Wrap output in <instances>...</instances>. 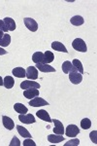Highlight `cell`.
Wrapping results in <instances>:
<instances>
[{
    "instance_id": "29",
    "label": "cell",
    "mask_w": 97,
    "mask_h": 146,
    "mask_svg": "<svg viewBox=\"0 0 97 146\" xmlns=\"http://www.w3.org/2000/svg\"><path fill=\"white\" fill-rule=\"evenodd\" d=\"M10 146H20V141L18 139V137H16V136H14L13 138H12V140L10 141Z\"/></svg>"
},
{
    "instance_id": "8",
    "label": "cell",
    "mask_w": 97,
    "mask_h": 146,
    "mask_svg": "<svg viewBox=\"0 0 97 146\" xmlns=\"http://www.w3.org/2000/svg\"><path fill=\"white\" fill-rule=\"evenodd\" d=\"M53 124H54L53 133H55V135H63V133H64V127H63V124L61 123L60 121L56 120V119H53Z\"/></svg>"
},
{
    "instance_id": "10",
    "label": "cell",
    "mask_w": 97,
    "mask_h": 146,
    "mask_svg": "<svg viewBox=\"0 0 97 146\" xmlns=\"http://www.w3.org/2000/svg\"><path fill=\"white\" fill-rule=\"evenodd\" d=\"M39 90L35 88H31V89H26L24 92H23V96H25L28 100H32V98H36V96H39Z\"/></svg>"
},
{
    "instance_id": "15",
    "label": "cell",
    "mask_w": 97,
    "mask_h": 146,
    "mask_svg": "<svg viewBox=\"0 0 97 146\" xmlns=\"http://www.w3.org/2000/svg\"><path fill=\"white\" fill-rule=\"evenodd\" d=\"M3 21H4V23H5L6 27L8 28V30H10V31H14V30L16 29V22L14 21V19L7 17V18L4 19Z\"/></svg>"
},
{
    "instance_id": "3",
    "label": "cell",
    "mask_w": 97,
    "mask_h": 146,
    "mask_svg": "<svg viewBox=\"0 0 97 146\" xmlns=\"http://www.w3.org/2000/svg\"><path fill=\"white\" fill-rule=\"evenodd\" d=\"M23 23H24L25 27H26L30 31L32 32H35L37 31L38 29V23L34 19H31V18H25L23 19Z\"/></svg>"
},
{
    "instance_id": "25",
    "label": "cell",
    "mask_w": 97,
    "mask_h": 146,
    "mask_svg": "<svg viewBox=\"0 0 97 146\" xmlns=\"http://www.w3.org/2000/svg\"><path fill=\"white\" fill-rule=\"evenodd\" d=\"M54 60V55L51 53V51H47L46 53H44V60L45 63H51L53 62Z\"/></svg>"
},
{
    "instance_id": "14",
    "label": "cell",
    "mask_w": 97,
    "mask_h": 146,
    "mask_svg": "<svg viewBox=\"0 0 97 146\" xmlns=\"http://www.w3.org/2000/svg\"><path fill=\"white\" fill-rule=\"evenodd\" d=\"M32 60L33 62H35L36 64H41V63H45L44 60V54L42 52H36L33 54L32 56Z\"/></svg>"
},
{
    "instance_id": "7",
    "label": "cell",
    "mask_w": 97,
    "mask_h": 146,
    "mask_svg": "<svg viewBox=\"0 0 97 146\" xmlns=\"http://www.w3.org/2000/svg\"><path fill=\"white\" fill-rule=\"evenodd\" d=\"M25 76L31 80L38 79V69L35 66L27 67V69L25 70Z\"/></svg>"
},
{
    "instance_id": "35",
    "label": "cell",
    "mask_w": 97,
    "mask_h": 146,
    "mask_svg": "<svg viewBox=\"0 0 97 146\" xmlns=\"http://www.w3.org/2000/svg\"><path fill=\"white\" fill-rule=\"evenodd\" d=\"M3 35H4V32H3V31H1V30H0V39H1L2 37H3Z\"/></svg>"
},
{
    "instance_id": "9",
    "label": "cell",
    "mask_w": 97,
    "mask_h": 146,
    "mask_svg": "<svg viewBox=\"0 0 97 146\" xmlns=\"http://www.w3.org/2000/svg\"><path fill=\"white\" fill-rule=\"evenodd\" d=\"M18 120L22 122L23 124H33L36 122L34 116L32 114H20L18 116Z\"/></svg>"
},
{
    "instance_id": "31",
    "label": "cell",
    "mask_w": 97,
    "mask_h": 146,
    "mask_svg": "<svg viewBox=\"0 0 97 146\" xmlns=\"http://www.w3.org/2000/svg\"><path fill=\"white\" fill-rule=\"evenodd\" d=\"M0 30L3 31V32L8 31V28L6 27V25H5V23H4L3 20H0Z\"/></svg>"
},
{
    "instance_id": "11",
    "label": "cell",
    "mask_w": 97,
    "mask_h": 146,
    "mask_svg": "<svg viewBox=\"0 0 97 146\" xmlns=\"http://www.w3.org/2000/svg\"><path fill=\"white\" fill-rule=\"evenodd\" d=\"M36 115H37L38 118L43 120V121H46V122H48V123H51V122H53V120H51V117H49V113L47 112L46 110H43V109L39 110V111L36 112Z\"/></svg>"
},
{
    "instance_id": "22",
    "label": "cell",
    "mask_w": 97,
    "mask_h": 146,
    "mask_svg": "<svg viewBox=\"0 0 97 146\" xmlns=\"http://www.w3.org/2000/svg\"><path fill=\"white\" fill-rule=\"evenodd\" d=\"M48 140L51 143H59L61 141L64 140V137L60 135H48Z\"/></svg>"
},
{
    "instance_id": "21",
    "label": "cell",
    "mask_w": 97,
    "mask_h": 146,
    "mask_svg": "<svg viewBox=\"0 0 97 146\" xmlns=\"http://www.w3.org/2000/svg\"><path fill=\"white\" fill-rule=\"evenodd\" d=\"M16 129H18V133H20V135H22V137H27V138H31V133L27 131L25 128H23L22 126H16Z\"/></svg>"
},
{
    "instance_id": "32",
    "label": "cell",
    "mask_w": 97,
    "mask_h": 146,
    "mask_svg": "<svg viewBox=\"0 0 97 146\" xmlns=\"http://www.w3.org/2000/svg\"><path fill=\"white\" fill-rule=\"evenodd\" d=\"M36 143L31 139H25L23 141V146H35Z\"/></svg>"
},
{
    "instance_id": "18",
    "label": "cell",
    "mask_w": 97,
    "mask_h": 146,
    "mask_svg": "<svg viewBox=\"0 0 97 146\" xmlns=\"http://www.w3.org/2000/svg\"><path fill=\"white\" fill-rule=\"evenodd\" d=\"M14 109H15L16 112H18V114H26L28 112V109L26 106L22 104V103H16L14 105Z\"/></svg>"
},
{
    "instance_id": "26",
    "label": "cell",
    "mask_w": 97,
    "mask_h": 146,
    "mask_svg": "<svg viewBox=\"0 0 97 146\" xmlns=\"http://www.w3.org/2000/svg\"><path fill=\"white\" fill-rule=\"evenodd\" d=\"M72 64H73V66H74L75 69L77 70V71L79 72V73H81V74L84 73V67H82V62H80L79 60H73Z\"/></svg>"
},
{
    "instance_id": "23",
    "label": "cell",
    "mask_w": 97,
    "mask_h": 146,
    "mask_svg": "<svg viewBox=\"0 0 97 146\" xmlns=\"http://www.w3.org/2000/svg\"><path fill=\"white\" fill-rule=\"evenodd\" d=\"M70 22L73 25H77V27H79V25H84V20L82 16H74V17L70 20Z\"/></svg>"
},
{
    "instance_id": "12",
    "label": "cell",
    "mask_w": 97,
    "mask_h": 146,
    "mask_svg": "<svg viewBox=\"0 0 97 146\" xmlns=\"http://www.w3.org/2000/svg\"><path fill=\"white\" fill-rule=\"evenodd\" d=\"M2 122H3V126L5 127L9 131H12L14 128H15V123L11 118H9L8 116H3L2 117Z\"/></svg>"
},
{
    "instance_id": "17",
    "label": "cell",
    "mask_w": 97,
    "mask_h": 146,
    "mask_svg": "<svg viewBox=\"0 0 97 146\" xmlns=\"http://www.w3.org/2000/svg\"><path fill=\"white\" fill-rule=\"evenodd\" d=\"M13 73L14 76L18 77V78H24L25 77V69L22 67H16L13 69Z\"/></svg>"
},
{
    "instance_id": "6",
    "label": "cell",
    "mask_w": 97,
    "mask_h": 146,
    "mask_svg": "<svg viewBox=\"0 0 97 146\" xmlns=\"http://www.w3.org/2000/svg\"><path fill=\"white\" fill-rule=\"evenodd\" d=\"M31 88L40 89V84L35 81H30V80H25V81L22 82V84H20V89H22V90H26V89Z\"/></svg>"
},
{
    "instance_id": "19",
    "label": "cell",
    "mask_w": 97,
    "mask_h": 146,
    "mask_svg": "<svg viewBox=\"0 0 97 146\" xmlns=\"http://www.w3.org/2000/svg\"><path fill=\"white\" fill-rule=\"evenodd\" d=\"M14 85H15V81H14V78L12 76H6L3 79V86L6 89H12Z\"/></svg>"
},
{
    "instance_id": "27",
    "label": "cell",
    "mask_w": 97,
    "mask_h": 146,
    "mask_svg": "<svg viewBox=\"0 0 97 146\" xmlns=\"http://www.w3.org/2000/svg\"><path fill=\"white\" fill-rule=\"evenodd\" d=\"M81 127L84 129H88L91 127V121L88 118H84L81 121Z\"/></svg>"
},
{
    "instance_id": "34",
    "label": "cell",
    "mask_w": 97,
    "mask_h": 146,
    "mask_svg": "<svg viewBox=\"0 0 97 146\" xmlns=\"http://www.w3.org/2000/svg\"><path fill=\"white\" fill-rule=\"evenodd\" d=\"M0 86H3V79L1 76H0Z\"/></svg>"
},
{
    "instance_id": "4",
    "label": "cell",
    "mask_w": 97,
    "mask_h": 146,
    "mask_svg": "<svg viewBox=\"0 0 97 146\" xmlns=\"http://www.w3.org/2000/svg\"><path fill=\"white\" fill-rule=\"evenodd\" d=\"M64 133L68 137H75L80 133V129L76 125H68Z\"/></svg>"
},
{
    "instance_id": "24",
    "label": "cell",
    "mask_w": 97,
    "mask_h": 146,
    "mask_svg": "<svg viewBox=\"0 0 97 146\" xmlns=\"http://www.w3.org/2000/svg\"><path fill=\"white\" fill-rule=\"evenodd\" d=\"M11 43V36L9 34H4L0 39V47H7Z\"/></svg>"
},
{
    "instance_id": "13",
    "label": "cell",
    "mask_w": 97,
    "mask_h": 146,
    "mask_svg": "<svg viewBox=\"0 0 97 146\" xmlns=\"http://www.w3.org/2000/svg\"><path fill=\"white\" fill-rule=\"evenodd\" d=\"M36 68L39 69V71L42 72H55L54 67H53L51 65H49L48 63H41V64H37Z\"/></svg>"
},
{
    "instance_id": "28",
    "label": "cell",
    "mask_w": 97,
    "mask_h": 146,
    "mask_svg": "<svg viewBox=\"0 0 97 146\" xmlns=\"http://www.w3.org/2000/svg\"><path fill=\"white\" fill-rule=\"evenodd\" d=\"M79 144H80V140L78 138H75V139H72L68 141L67 143H65L64 146H78Z\"/></svg>"
},
{
    "instance_id": "5",
    "label": "cell",
    "mask_w": 97,
    "mask_h": 146,
    "mask_svg": "<svg viewBox=\"0 0 97 146\" xmlns=\"http://www.w3.org/2000/svg\"><path fill=\"white\" fill-rule=\"evenodd\" d=\"M29 105L33 107H39V106H45V105H49V102L47 100H45L44 98L36 96V98H32L29 101Z\"/></svg>"
},
{
    "instance_id": "33",
    "label": "cell",
    "mask_w": 97,
    "mask_h": 146,
    "mask_svg": "<svg viewBox=\"0 0 97 146\" xmlns=\"http://www.w3.org/2000/svg\"><path fill=\"white\" fill-rule=\"evenodd\" d=\"M7 54V51L4 50L2 47H0V56H3V55H6Z\"/></svg>"
},
{
    "instance_id": "16",
    "label": "cell",
    "mask_w": 97,
    "mask_h": 146,
    "mask_svg": "<svg viewBox=\"0 0 97 146\" xmlns=\"http://www.w3.org/2000/svg\"><path fill=\"white\" fill-rule=\"evenodd\" d=\"M51 48L55 51H58V52H63V53H68V50L66 49V47L63 45L62 43L58 41H54L51 43Z\"/></svg>"
},
{
    "instance_id": "1",
    "label": "cell",
    "mask_w": 97,
    "mask_h": 146,
    "mask_svg": "<svg viewBox=\"0 0 97 146\" xmlns=\"http://www.w3.org/2000/svg\"><path fill=\"white\" fill-rule=\"evenodd\" d=\"M72 47L78 52H82V53H86L87 51V47L86 42L82 38H76L74 41L72 42Z\"/></svg>"
},
{
    "instance_id": "2",
    "label": "cell",
    "mask_w": 97,
    "mask_h": 146,
    "mask_svg": "<svg viewBox=\"0 0 97 146\" xmlns=\"http://www.w3.org/2000/svg\"><path fill=\"white\" fill-rule=\"evenodd\" d=\"M69 80L72 84L78 85L82 81V75L78 72L77 70H73L69 73Z\"/></svg>"
},
{
    "instance_id": "30",
    "label": "cell",
    "mask_w": 97,
    "mask_h": 146,
    "mask_svg": "<svg viewBox=\"0 0 97 146\" xmlns=\"http://www.w3.org/2000/svg\"><path fill=\"white\" fill-rule=\"evenodd\" d=\"M89 137H90V140L92 141L93 143H97V131H93L90 133V135H89Z\"/></svg>"
},
{
    "instance_id": "20",
    "label": "cell",
    "mask_w": 97,
    "mask_h": 146,
    "mask_svg": "<svg viewBox=\"0 0 97 146\" xmlns=\"http://www.w3.org/2000/svg\"><path fill=\"white\" fill-rule=\"evenodd\" d=\"M61 68H62V71L64 73H70L71 71H73V70H76L74 66H73L72 62H70L69 60H66V62H63Z\"/></svg>"
}]
</instances>
